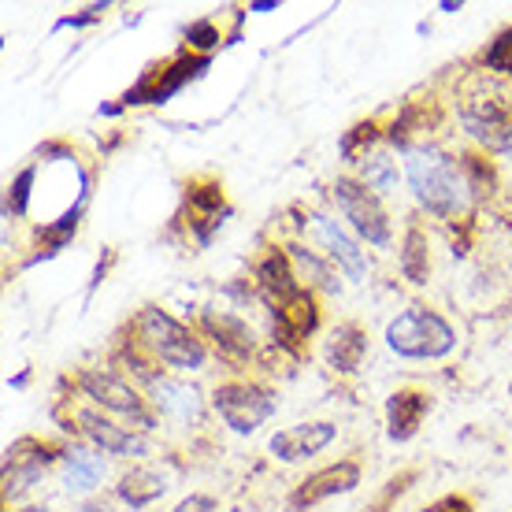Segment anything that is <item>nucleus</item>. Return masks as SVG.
Masks as SVG:
<instances>
[{
    "mask_svg": "<svg viewBox=\"0 0 512 512\" xmlns=\"http://www.w3.org/2000/svg\"><path fill=\"white\" fill-rule=\"evenodd\" d=\"M461 123L475 141L487 149L512 153V86L501 82V75L472 71L457 90Z\"/></svg>",
    "mask_w": 512,
    "mask_h": 512,
    "instance_id": "1",
    "label": "nucleus"
},
{
    "mask_svg": "<svg viewBox=\"0 0 512 512\" xmlns=\"http://www.w3.org/2000/svg\"><path fill=\"white\" fill-rule=\"evenodd\" d=\"M405 171L416 201L435 216H457L472 201V186L461 175V167L438 149H412Z\"/></svg>",
    "mask_w": 512,
    "mask_h": 512,
    "instance_id": "2",
    "label": "nucleus"
},
{
    "mask_svg": "<svg viewBox=\"0 0 512 512\" xmlns=\"http://www.w3.org/2000/svg\"><path fill=\"white\" fill-rule=\"evenodd\" d=\"M386 346L405 360H438L457 346V334L438 312L412 305L386 327Z\"/></svg>",
    "mask_w": 512,
    "mask_h": 512,
    "instance_id": "3",
    "label": "nucleus"
},
{
    "mask_svg": "<svg viewBox=\"0 0 512 512\" xmlns=\"http://www.w3.org/2000/svg\"><path fill=\"white\" fill-rule=\"evenodd\" d=\"M134 323H138L141 342L160 360H167L171 368H190L193 372V368L205 364V346L179 320H171L164 308H141Z\"/></svg>",
    "mask_w": 512,
    "mask_h": 512,
    "instance_id": "4",
    "label": "nucleus"
},
{
    "mask_svg": "<svg viewBox=\"0 0 512 512\" xmlns=\"http://www.w3.org/2000/svg\"><path fill=\"white\" fill-rule=\"evenodd\" d=\"M334 201H338L342 216L353 223V231H357L360 238H368V242L379 245V249L390 245V219H386L379 197H375L364 182L338 179L334 182Z\"/></svg>",
    "mask_w": 512,
    "mask_h": 512,
    "instance_id": "5",
    "label": "nucleus"
},
{
    "mask_svg": "<svg viewBox=\"0 0 512 512\" xmlns=\"http://www.w3.org/2000/svg\"><path fill=\"white\" fill-rule=\"evenodd\" d=\"M212 405H216L219 420L227 423L231 431H238V435H253L256 427L275 412V401H271L268 390H260V386H253V383L216 386Z\"/></svg>",
    "mask_w": 512,
    "mask_h": 512,
    "instance_id": "6",
    "label": "nucleus"
},
{
    "mask_svg": "<svg viewBox=\"0 0 512 512\" xmlns=\"http://www.w3.org/2000/svg\"><path fill=\"white\" fill-rule=\"evenodd\" d=\"M78 386H82V394L93 397L101 409L108 412H119V416H127V420H134L141 427V431H153L156 420L153 412L141 405V397L130 390L123 379H116V375L108 372H82L78 375Z\"/></svg>",
    "mask_w": 512,
    "mask_h": 512,
    "instance_id": "7",
    "label": "nucleus"
},
{
    "mask_svg": "<svg viewBox=\"0 0 512 512\" xmlns=\"http://www.w3.org/2000/svg\"><path fill=\"white\" fill-rule=\"evenodd\" d=\"M205 67H208V56H179V60H171L167 67H156L153 75L141 78L138 86L127 93V104H164L171 93H179Z\"/></svg>",
    "mask_w": 512,
    "mask_h": 512,
    "instance_id": "8",
    "label": "nucleus"
},
{
    "mask_svg": "<svg viewBox=\"0 0 512 512\" xmlns=\"http://www.w3.org/2000/svg\"><path fill=\"white\" fill-rule=\"evenodd\" d=\"M52 464V449L41 446L38 438H19L12 449H8V457H4V494L12 498V494H23L38 483L45 468Z\"/></svg>",
    "mask_w": 512,
    "mask_h": 512,
    "instance_id": "9",
    "label": "nucleus"
},
{
    "mask_svg": "<svg viewBox=\"0 0 512 512\" xmlns=\"http://www.w3.org/2000/svg\"><path fill=\"white\" fill-rule=\"evenodd\" d=\"M360 487V468L353 461H338L323 472L308 475L305 483L290 494V509H312L327 498H338V494H349V490Z\"/></svg>",
    "mask_w": 512,
    "mask_h": 512,
    "instance_id": "10",
    "label": "nucleus"
},
{
    "mask_svg": "<svg viewBox=\"0 0 512 512\" xmlns=\"http://www.w3.org/2000/svg\"><path fill=\"white\" fill-rule=\"evenodd\" d=\"M338 435V427L334 423H297V427H282L271 435V453L286 464H297L305 461V457H316L320 449H327Z\"/></svg>",
    "mask_w": 512,
    "mask_h": 512,
    "instance_id": "11",
    "label": "nucleus"
},
{
    "mask_svg": "<svg viewBox=\"0 0 512 512\" xmlns=\"http://www.w3.org/2000/svg\"><path fill=\"white\" fill-rule=\"evenodd\" d=\"M78 427L82 435L90 438L101 453H112V457H145V438L134 435L130 427H119V423L104 420L97 412H78Z\"/></svg>",
    "mask_w": 512,
    "mask_h": 512,
    "instance_id": "12",
    "label": "nucleus"
},
{
    "mask_svg": "<svg viewBox=\"0 0 512 512\" xmlns=\"http://www.w3.org/2000/svg\"><path fill=\"white\" fill-rule=\"evenodd\" d=\"M275 312V331H279V342L282 346H297L301 338L316 331V323H320V308L312 301L308 290H297L294 297H286L279 305H271Z\"/></svg>",
    "mask_w": 512,
    "mask_h": 512,
    "instance_id": "13",
    "label": "nucleus"
},
{
    "mask_svg": "<svg viewBox=\"0 0 512 512\" xmlns=\"http://www.w3.org/2000/svg\"><path fill=\"white\" fill-rule=\"evenodd\" d=\"M427 409H431L427 394H420V390H397V394L386 401V431H390V438H394V442H409V438L420 431Z\"/></svg>",
    "mask_w": 512,
    "mask_h": 512,
    "instance_id": "14",
    "label": "nucleus"
},
{
    "mask_svg": "<svg viewBox=\"0 0 512 512\" xmlns=\"http://www.w3.org/2000/svg\"><path fill=\"white\" fill-rule=\"evenodd\" d=\"M312 227H316V238H320V245L331 253V260H338V264L346 268L349 279H353V282L364 279L368 264H364V253L357 249V242H353V238H349V234L327 216H312Z\"/></svg>",
    "mask_w": 512,
    "mask_h": 512,
    "instance_id": "15",
    "label": "nucleus"
},
{
    "mask_svg": "<svg viewBox=\"0 0 512 512\" xmlns=\"http://www.w3.org/2000/svg\"><path fill=\"white\" fill-rule=\"evenodd\" d=\"M149 390H153L156 409L164 412L167 420H175V423H197L201 420V397H197L193 386L175 383V379H153Z\"/></svg>",
    "mask_w": 512,
    "mask_h": 512,
    "instance_id": "16",
    "label": "nucleus"
},
{
    "mask_svg": "<svg viewBox=\"0 0 512 512\" xmlns=\"http://www.w3.org/2000/svg\"><path fill=\"white\" fill-rule=\"evenodd\" d=\"M256 282H260V294L268 297V305H279L286 297H294L301 286H297L294 271H290V260L282 253H268L256 268Z\"/></svg>",
    "mask_w": 512,
    "mask_h": 512,
    "instance_id": "17",
    "label": "nucleus"
},
{
    "mask_svg": "<svg viewBox=\"0 0 512 512\" xmlns=\"http://www.w3.org/2000/svg\"><path fill=\"white\" fill-rule=\"evenodd\" d=\"M167 490V479L153 468H130L123 479H119L116 494L127 501L130 509H145L149 501H156Z\"/></svg>",
    "mask_w": 512,
    "mask_h": 512,
    "instance_id": "18",
    "label": "nucleus"
},
{
    "mask_svg": "<svg viewBox=\"0 0 512 512\" xmlns=\"http://www.w3.org/2000/svg\"><path fill=\"white\" fill-rule=\"evenodd\" d=\"M368 353V338L360 334V327L346 323V327H338L331 338V349H327V357H331V368L334 372H357L360 360Z\"/></svg>",
    "mask_w": 512,
    "mask_h": 512,
    "instance_id": "19",
    "label": "nucleus"
},
{
    "mask_svg": "<svg viewBox=\"0 0 512 512\" xmlns=\"http://www.w3.org/2000/svg\"><path fill=\"white\" fill-rule=\"evenodd\" d=\"M104 479V461L90 449H67L64 453V487L93 490Z\"/></svg>",
    "mask_w": 512,
    "mask_h": 512,
    "instance_id": "20",
    "label": "nucleus"
},
{
    "mask_svg": "<svg viewBox=\"0 0 512 512\" xmlns=\"http://www.w3.org/2000/svg\"><path fill=\"white\" fill-rule=\"evenodd\" d=\"M205 327L216 334V342L227 349L231 357H249V353H253V331H249L242 320L223 316V312H219V316L216 312H205Z\"/></svg>",
    "mask_w": 512,
    "mask_h": 512,
    "instance_id": "21",
    "label": "nucleus"
},
{
    "mask_svg": "<svg viewBox=\"0 0 512 512\" xmlns=\"http://www.w3.org/2000/svg\"><path fill=\"white\" fill-rule=\"evenodd\" d=\"M401 271L405 279L423 286L427 282V271H431V260H427V238L420 231L405 234V249H401Z\"/></svg>",
    "mask_w": 512,
    "mask_h": 512,
    "instance_id": "22",
    "label": "nucleus"
},
{
    "mask_svg": "<svg viewBox=\"0 0 512 512\" xmlns=\"http://www.w3.org/2000/svg\"><path fill=\"white\" fill-rule=\"evenodd\" d=\"M360 167H364V179H368V190H394L397 182V160L390 153H364L360 156Z\"/></svg>",
    "mask_w": 512,
    "mask_h": 512,
    "instance_id": "23",
    "label": "nucleus"
},
{
    "mask_svg": "<svg viewBox=\"0 0 512 512\" xmlns=\"http://www.w3.org/2000/svg\"><path fill=\"white\" fill-rule=\"evenodd\" d=\"M487 71L490 75L512 78V30H505L487 52Z\"/></svg>",
    "mask_w": 512,
    "mask_h": 512,
    "instance_id": "24",
    "label": "nucleus"
},
{
    "mask_svg": "<svg viewBox=\"0 0 512 512\" xmlns=\"http://www.w3.org/2000/svg\"><path fill=\"white\" fill-rule=\"evenodd\" d=\"M30 186H34V167L19 171V179H15L12 190H8V212H12V216H26V205H30Z\"/></svg>",
    "mask_w": 512,
    "mask_h": 512,
    "instance_id": "25",
    "label": "nucleus"
},
{
    "mask_svg": "<svg viewBox=\"0 0 512 512\" xmlns=\"http://www.w3.org/2000/svg\"><path fill=\"white\" fill-rule=\"evenodd\" d=\"M290 253H294V260H297V264H301V268L312 271V275H316V282H320V286H327V290H338V282L331 279V271L323 268L320 260H316V256L308 253V249H301V245H290Z\"/></svg>",
    "mask_w": 512,
    "mask_h": 512,
    "instance_id": "26",
    "label": "nucleus"
},
{
    "mask_svg": "<svg viewBox=\"0 0 512 512\" xmlns=\"http://www.w3.org/2000/svg\"><path fill=\"white\" fill-rule=\"evenodd\" d=\"M216 509H219L216 498H208V494H190V498H182L171 512H216Z\"/></svg>",
    "mask_w": 512,
    "mask_h": 512,
    "instance_id": "27",
    "label": "nucleus"
},
{
    "mask_svg": "<svg viewBox=\"0 0 512 512\" xmlns=\"http://www.w3.org/2000/svg\"><path fill=\"white\" fill-rule=\"evenodd\" d=\"M420 512H472V501L461 498V494H449V498H438L435 505H427Z\"/></svg>",
    "mask_w": 512,
    "mask_h": 512,
    "instance_id": "28",
    "label": "nucleus"
},
{
    "mask_svg": "<svg viewBox=\"0 0 512 512\" xmlns=\"http://www.w3.org/2000/svg\"><path fill=\"white\" fill-rule=\"evenodd\" d=\"M190 41H193V45H201V49H212L219 38H216V30H212L208 23H197V26H190Z\"/></svg>",
    "mask_w": 512,
    "mask_h": 512,
    "instance_id": "29",
    "label": "nucleus"
},
{
    "mask_svg": "<svg viewBox=\"0 0 512 512\" xmlns=\"http://www.w3.org/2000/svg\"><path fill=\"white\" fill-rule=\"evenodd\" d=\"M104 15V4H90L82 15H67V19H60L56 26H86V23H93V19H101Z\"/></svg>",
    "mask_w": 512,
    "mask_h": 512,
    "instance_id": "30",
    "label": "nucleus"
},
{
    "mask_svg": "<svg viewBox=\"0 0 512 512\" xmlns=\"http://www.w3.org/2000/svg\"><path fill=\"white\" fill-rule=\"evenodd\" d=\"M82 512H112V509H108L104 501H86V505H82Z\"/></svg>",
    "mask_w": 512,
    "mask_h": 512,
    "instance_id": "31",
    "label": "nucleus"
},
{
    "mask_svg": "<svg viewBox=\"0 0 512 512\" xmlns=\"http://www.w3.org/2000/svg\"><path fill=\"white\" fill-rule=\"evenodd\" d=\"M23 512H49V509H23Z\"/></svg>",
    "mask_w": 512,
    "mask_h": 512,
    "instance_id": "32",
    "label": "nucleus"
}]
</instances>
